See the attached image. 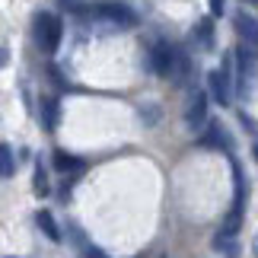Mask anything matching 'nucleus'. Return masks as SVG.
I'll return each mask as SVG.
<instances>
[{"mask_svg": "<svg viewBox=\"0 0 258 258\" xmlns=\"http://www.w3.org/2000/svg\"><path fill=\"white\" fill-rule=\"evenodd\" d=\"M61 35H64V26L54 13H38L35 16V42H38L42 51L54 54L57 45H61Z\"/></svg>", "mask_w": 258, "mask_h": 258, "instance_id": "1", "label": "nucleus"}, {"mask_svg": "<svg viewBox=\"0 0 258 258\" xmlns=\"http://www.w3.org/2000/svg\"><path fill=\"white\" fill-rule=\"evenodd\" d=\"M93 16L102 19V23H108V26H115V29H131V26H137L134 10L124 7V4H96L93 7Z\"/></svg>", "mask_w": 258, "mask_h": 258, "instance_id": "2", "label": "nucleus"}, {"mask_svg": "<svg viewBox=\"0 0 258 258\" xmlns=\"http://www.w3.org/2000/svg\"><path fill=\"white\" fill-rule=\"evenodd\" d=\"M207 83H211V93L220 105H230L233 99V71H230V57L223 61L220 71H211V77H207Z\"/></svg>", "mask_w": 258, "mask_h": 258, "instance_id": "3", "label": "nucleus"}, {"mask_svg": "<svg viewBox=\"0 0 258 258\" xmlns=\"http://www.w3.org/2000/svg\"><path fill=\"white\" fill-rule=\"evenodd\" d=\"M236 61H239V89L249 86V80L258 77V51H252V45H239L236 48Z\"/></svg>", "mask_w": 258, "mask_h": 258, "instance_id": "4", "label": "nucleus"}, {"mask_svg": "<svg viewBox=\"0 0 258 258\" xmlns=\"http://www.w3.org/2000/svg\"><path fill=\"white\" fill-rule=\"evenodd\" d=\"M172 61H175V48L169 42H156L150 48V67H153V74L169 77L172 74Z\"/></svg>", "mask_w": 258, "mask_h": 258, "instance_id": "5", "label": "nucleus"}, {"mask_svg": "<svg viewBox=\"0 0 258 258\" xmlns=\"http://www.w3.org/2000/svg\"><path fill=\"white\" fill-rule=\"evenodd\" d=\"M185 121H188V127H201L207 121V93H201V89L191 93L188 108H185Z\"/></svg>", "mask_w": 258, "mask_h": 258, "instance_id": "6", "label": "nucleus"}, {"mask_svg": "<svg viewBox=\"0 0 258 258\" xmlns=\"http://www.w3.org/2000/svg\"><path fill=\"white\" fill-rule=\"evenodd\" d=\"M236 32H239V38H242L245 45L258 48V16L239 13V16H236Z\"/></svg>", "mask_w": 258, "mask_h": 258, "instance_id": "7", "label": "nucleus"}, {"mask_svg": "<svg viewBox=\"0 0 258 258\" xmlns=\"http://www.w3.org/2000/svg\"><path fill=\"white\" fill-rule=\"evenodd\" d=\"M35 223H38V230H42V233H45L51 242H57V239H61V230H57L54 217L48 214V211H38V214H35Z\"/></svg>", "mask_w": 258, "mask_h": 258, "instance_id": "8", "label": "nucleus"}, {"mask_svg": "<svg viewBox=\"0 0 258 258\" xmlns=\"http://www.w3.org/2000/svg\"><path fill=\"white\" fill-rule=\"evenodd\" d=\"M83 166H86L83 160H77V156L64 153V150H57V153H54V169H61V172H80Z\"/></svg>", "mask_w": 258, "mask_h": 258, "instance_id": "9", "label": "nucleus"}, {"mask_svg": "<svg viewBox=\"0 0 258 258\" xmlns=\"http://www.w3.org/2000/svg\"><path fill=\"white\" fill-rule=\"evenodd\" d=\"M169 80H175V83H185V80H188V54L178 51V48H175V61H172Z\"/></svg>", "mask_w": 258, "mask_h": 258, "instance_id": "10", "label": "nucleus"}, {"mask_svg": "<svg viewBox=\"0 0 258 258\" xmlns=\"http://www.w3.org/2000/svg\"><path fill=\"white\" fill-rule=\"evenodd\" d=\"M0 172H4V178H13L16 172V160H13V147L10 144H0Z\"/></svg>", "mask_w": 258, "mask_h": 258, "instance_id": "11", "label": "nucleus"}, {"mask_svg": "<svg viewBox=\"0 0 258 258\" xmlns=\"http://www.w3.org/2000/svg\"><path fill=\"white\" fill-rule=\"evenodd\" d=\"M42 118H45L48 131H54L57 127V99H42Z\"/></svg>", "mask_w": 258, "mask_h": 258, "instance_id": "12", "label": "nucleus"}, {"mask_svg": "<svg viewBox=\"0 0 258 258\" xmlns=\"http://www.w3.org/2000/svg\"><path fill=\"white\" fill-rule=\"evenodd\" d=\"M32 188H35V195L42 198L45 191H48V175H45V169H42V163L35 166V175H32Z\"/></svg>", "mask_w": 258, "mask_h": 258, "instance_id": "13", "label": "nucleus"}, {"mask_svg": "<svg viewBox=\"0 0 258 258\" xmlns=\"http://www.w3.org/2000/svg\"><path fill=\"white\" fill-rule=\"evenodd\" d=\"M198 38H201V48H211L214 45V32H211V19H204L198 26Z\"/></svg>", "mask_w": 258, "mask_h": 258, "instance_id": "14", "label": "nucleus"}, {"mask_svg": "<svg viewBox=\"0 0 258 258\" xmlns=\"http://www.w3.org/2000/svg\"><path fill=\"white\" fill-rule=\"evenodd\" d=\"M207 4H211V16H223L226 0H207Z\"/></svg>", "mask_w": 258, "mask_h": 258, "instance_id": "15", "label": "nucleus"}, {"mask_svg": "<svg viewBox=\"0 0 258 258\" xmlns=\"http://www.w3.org/2000/svg\"><path fill=\"white\" fill-rule=\"evenodd\" d=\"M86 258H108L105 252H99V249H93V245H89V249H86Z\"/></svg>", "mask_w": 258, "mask_h": 258, "instance_id": "16", "label": "nucleus"}, {"mask_svg": "<svg viewBox=\"0 0 258 258\" xmlns=\"http://www.w3.org/2000/svg\"><path fill=\"white\" fill-rule=\"evenodd\" d=\"M255 255H258V239H255Z\"/></svg>", "mask_w": 258, "mask_h": 258, "instance_id": "17", "label": "nucleus"}, {"mask_svg": "<svg viewBox=\"0 0 258 258\" xmlns=\"http://www.w3.org/2000/svg\"><path fill=\"white\" fill-rule=\"evenodd\" d=\"M255 160H258V147H255Z\"/></svg>", "mask_w": 258, "mask_h": 258, "instance_id": "18", "label": "nucleus"}, {"mask_svg": "<svg viewBox=\"0 0 258 258\" xmlns=\"http://www.w3.org/2000/svg\"><path fill=\"white\" fill-rule=\"evenodd\" d=\"M252 4H258V0H252Z\"/></svg>", "mask_w": 258, "mask_h": 258, "instance_id": "19", "label": "nucleus"}]
</instances>
